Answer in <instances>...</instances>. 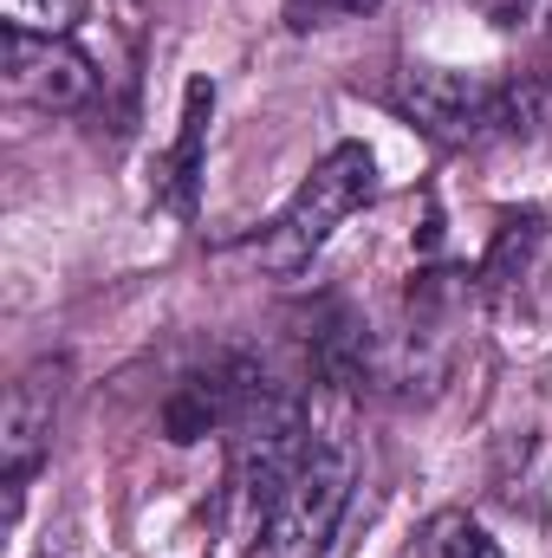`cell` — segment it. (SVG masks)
I'll return each mask as SVG.
<instances>
[{
  "label": "cell",
  "mask_w": 552,
  "mask_h": 558,
  "mask_svg": "<svg viewBox=\"0 0 552 558\" xmlns=\"http://www.w3.org/2000/svg\"><path fill=\"white\" fill-rule=\"evenodd\" d=\"M65 403V364L59 357H39L13 377L7 390V410H0V468H7V494L20 500V487L33 481V468L46 461L52 448V422Z\"/></svg>",
  "instance_id": "6"
},
{
  "label": "cell",
  "mask_w": 552,
  "mask_h": 558,
  "mask_svg": "<svg viewBox=\"0 0 552 558\" xmlns=\"http://www.w3.org/2000/svg\"><path fill=\"white\" fill-rule=\"evenodd\" d=\"M540 234H547V215H540V208H507L501 228H494V241H488L481 279H488V286L520 279L527 274V260H533V247H540Z\"/></svg>",
  "instance_id": "9"
},
{
  "label": "cell",
  "mask_w": 552,
  "mask_h": 558,
  "mask_svg": "<svg viewBox=\"0 0 552 558\" xmlns=\"http://www.w3.org/2000/svg\"><path fill=\"white\" fill-rule=\"evenodd\" d=\"M208 118H215V85H208V78H189V92H182V131H176L169 162H163V202H169L176 215H195L202 149H208Z\"/></svg>",
  "instance_id": "8"
},
{
  "label": "cell",
  "mask_w": 552,
  "mask_h": 558,
  "mask_svg": "<svg viewBox=\"0 0 552 558\" xmlns=\"http://www.w3.org/2000/svg\"><path fill=\"white\" fill-rule=\"evenodd\" d=\"M85 13V0H13L7 26H33V33H72V20Z\"/></svg>",
  "instance_id": "12"
},
{
  "label": "cell",
  "mask_w": 552,
  "mask_h": 558,
  "mask_svg": "<svg viewBox=\"0 0 552 558\" xmlns=\"http://www.w3.org/2000/svg\"><path fill=\"white\" fill-rule=\"evenodd\" d=\"M254 384H261V364H248V357H228V364H215V371L182 377V384L169 390V403H163V435L189 448V441H202V435H215V428H235L241 403L254 397Z\"/></svg>",
  "instance_id": "7"
},
{
  "label": "cell",
  "mask_w": 552,
  "mask_h": 558,
  "mask_svg": "<svg viewBox=\"0 0 552 558\" xmlns=\"http://www.w3.org/2000/svg\"><path fill=\"white\" fill-rule=\"evenodd\" d=\"M351 487H358V461L351 448H312V461L286 481L274 507H267V558H319L332 546L345 507H351Z\"/></svg>",
  "instance_id": "4"
},
{
  "label": "cell",
  "mask_w": 552,
  "mask_h": 558,
  "mask_svg": "<svg viewBox=\"0 0 552 558\" xmlns=\"http://www.w3.org/2000/svg\"><path fill=\"white\" fill-rule=\"evenodd\" d=\"M422 558H501V546L468 513H435L422 533Z\"/></svg>",
  "instance_id": "10"
},
{
  "label": "cell",
  "mask_w": 552,
  "mask_h": 558,
  "mask_svg": "<svg viewBox=\"0 0 552 558\" xmlns=\"http://www.w3.org/2000/svg\"><path fill=\"white\" fill-rule=\"evenodd\" d=\"M481 13H488L494 26H533V20L552 13V0H481Z\"/></svg>",
  "instance_id": "13"
},
{
  "label": "cell",
  "mask_w": 552,
  "mask_h": 558,
  "mask_svg": "<svg viewBox=\"0 0 552 558\" xmlns=\"http://www.w3.org/2000/svg\"><path fill=\"white\" fill-rule=\"evenodd\" d=\"M228 435H235V481H241L248 507L267 520V507L286 494V481H292V474L312 461V448H319V441H312V416H305V397H299L292 384L261 377Z\"/></svg>",
  "instance_id": "2"
},
{
  "label": "cell",
  "mask_w": 552,
  "mask_h": 558,
  "mask_svg": "<svg viewBox=\"0 0 552 558\" xmlns=\"http://www.w3.org/2000/svg\"><path fill=\"white\" fill-rule=\"evenodd\" d=\"M279 7H286V26H292V33H319V26L364 20V13H377L384 0H279Z\"/></svg>",
  "instance_id": "11"
},
{
  "label": "cell",
  "mask_w": 552,
  "mask_h": 558,
  "mask_svg": "<svg viewBox=\"0 0 552 558\" xmlns=\"http://www.w3.org/2000/svg\"><path fill=\"white\" fill-rule=\"evenodd\" d=\"M371 189H377V162H371V149L364 143H338L332 156H319L312 162V175L292 189V202L279 208V221L267 228V241H261V267L279 279L305 274L319 254H325V241L371 202Z\"/></svg>",
  "instance_id": "1"
},
{
  "label": "cell",
  "mask_w": 552,
  "mask_h": 558,
  "mask_svg": "<svg viewBox=\"0 0 552 558\" xmlns=\"http://www.w3.org/2000/svg\"><path fill=\"white\" fill-rule=\"evenodd\" d=\"M397 111L429 143H481L514 131V78H481V72H448V65H410L397 78Z\"/></svg>",
  "instance_id": "3"
},
{
  "label": "cell",
  "mask_w": 552,
  "mask_h": 558,
  "mask_svg": "<svg viewBox=\"0 0 552 558\" xmlns=\"http://www.w3.org/2000/svg\"><path fill=\"white\" fill-rule=\"evenodd\" d=\"M0 85L13 105L33 111H79L98 92L92 59L65 39V33H33V26H7L0 33Z\"/></svg>",
  "instance_id": "5"
}]
</instances>
